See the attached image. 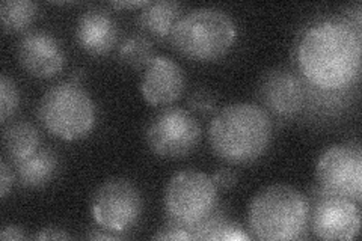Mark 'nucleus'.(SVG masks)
Masks as SVG:
<instances>
[{
	"label": "nucleus",
	"instance_id": "dca6fc26",
	"mask_svg": "<svg viewBox=\"0 0 362 241\" xmlns=\"http://www.w3.org/2000/svg\"><path fill=\"white\" fill-rule=\"evenodd\" d=\"M181 14L177 2H150L139 14L141 28L156 38L171 37V32Z\"/></svg>",
	"mask_w": 362,
	"mask_h": 241
},
{
	"label": "nucleus",
	"instance_id": "412c9836",
	"mask_svg": "<svg viewBox=\"0 0 362 241\" xmlns=\"http://www.w3.org/2000/svg\"><path fill=\"white\" fill-rule=\"evenodd\" d=\"M20 102V94L17 85L13 78H9L6 74L0 77V119L6 122L9 117L17 110Z\"/></svg>",
	"mask_w": 362,
	"mask_h": 241
},
{
	"label": "nucleus",
	"instance_id": "aec40b11",
	"mask_svg": "<svg viewBox=\"0 0 362 241\" xmlns=\"http://www.w3.org/2000/svg\"><path fill=\"white\" fill-rule=\"evenodd\" d=\"M119 59L133 68L146 66L154 57L153 44L145 35H130L119 45Z\"/></svg>",
	"mask_w": 362,
	"mask_h": 241
},
{
	"label": "nucleus",
	"instance_id": "c85d7f7f",
	"mask_svg": "<svg viewBox=\"0 0 362 241\" xmlns=\"http://www.w3.org/2000/svg\"><path fill=\"white\" fill-rule=\"evenodd\" d=\"M86 238H89V240H115V238H122V235H110V234L93 233V234H88Z\"/></svg>",
	"mask_w": 362,
	"mask_h": 241
},
{
	"label": "nucleus",
	"instance_id": "cd10ccee",
	"mask_svg": "<svg viewBox=\"0 0 362 241\" xmlns=\"http://www.w3.org/2000/svg\"><path fill=\"white\" fill-rule=\"evenodd\" d=\"M150 2L148 0H142V2H112L110 5L113 8H121V9H134V8H145Z\"/></svg>",
	"mask_w": 362,
	"mask_h": 241
},
{
	"label": "nucleus",
	"instance_id": "f8f14e48",
	"mask_svg": "<svg viewBox=\"0 0 362 241\" xmlns=\"http://www.w3.org/2000/svg\"><path fill=\"white\" fill-rule=\"evenodd\" d=\"M23 70L40 78L53 77L65 65V53L59 41L45 30H32L23 35L17 45Z\"/></svg>",
	"mask_w": 362,
	"mask_h": 241
},
{
	"label": "nucleus",
	"instance_id": "0eeeda50",
	"mask_svg": "<svg viewBox=\"0 0 362 241\" xmlns=\"http://www.w3.org/2000/svg\"><path fill=\"white\" fill-rule=\"evenodd\" d=\"M142 205L141 192L132 181L110 178L94 192L90 214L105 231L122 234L139 222Z\"/></svg>",
	"mask_w": 362,
	"mask_h": 241
},
{
	"label": "nucleus",
	"instance_id": "f3484780",
	"mask_svg": "<svg viewBox=\"0 0 362 241\" xmlns=\"http://www.w3.org/2000/svg\"><path fill=\"white\" fill-rule=\"evenodd\" d=\"M4 146L8 157L17 165L30 157L40 146V133L28 121L8 125L4 131Z\"/></svg>",
	"mask_w": 362,
	"mask_h": 241
},
{
	"label": "nucleus",
	"instance_id": "ddd939ff",
	"mask_svg": "<svg viewBox=\"0 0 362 241\" xmlns=\"http://www.w3.org/2000/svg\"><path fill=\"white\" fill-rule=\"evenodd\" d=\"M186 88V74L175 61L168 56H154L144 68L141 93L151 106H168L178 100Z\"/></svg>",
	"mask_w": 362,
	"mask_h": 241
},
{
	"label": "nucleus",
	"instance_id": "423d86ee",
	"mask_svg": "<svg viewBox=\"0 0 362 241\" xmlns=\"http://www.w3.org/2000/svg\"><path fill=\"white\" fill-rule=\"evenodd\" d=\"M163 204L168 222L192 233L198 223L216 211L218 186L204 172L181 170L168 181Z\"/></svg>",
	"mask_w": 362,
	"mask_h": 241
},
{
	"label": "nucleus",
	"instance_id": "20e7f679",
	"mask_svg": "<svg viewBox=\"0 0 362 241\" xmlns=\"http://www.w3.org/2000/svg\"><path fill=\"white\" fill-rule=\"evenodd\" d=\"M169 38L174 49L189 59L210 62L233 49L237 28L222 9L197 8L178 18Z\"/></svg>",
	"mask_w": 362,
	"mask_h": 241
},
{
	"label": "nucleus",
	"instance_id": "bb28decb",
	"mask_svg": "<svg viewBox=\"0 0 362 241\" xmlns=\"http://www.w3.org/2000/svg\"><path fill=\"white\" fill-rule=\"evenodd\" d=\"M0 238L8 240V241H17V240H25L26 235L20 226L6 225L2 228V231H0Z\"/></svg>",
	"mask_w": 362,
	"mask_h": 241
},
{
	"label": "nucleus",
	"instance_id": "5701e85b",
	"mask_svg": "<svg viewBox=\"0 0 362 241\" xmlns=\"http://www.w3.org/2000/svg\"><path fill=\"white\" fill-rule=\"evenodd\" d=\"M154 240H194V235L189 231V229L183 228V226H178L174 223H169L160 229V233H157L154 237Z\"/></svg>",
	"mask_w": 362,
	"mask_h": 241
},
{
	"label": "nucleus",
	"instance_id": "39448f33",
	"mask_svg": "<svg viewBox=\"0 0 362 241\" xmlns=\"http://www.w3.org/2000/svg\"><path fill=\"white\" fill-rule=\"evenodd\" d=\"M44 129L62 141H78L93 131L95 105L86 90L74 82L52 86L38 105Z\"/></svg>",
	"mask_w": 362,
	"mask_h": 241
},
{
	"label": "nucleus",
	"instance_id": "6ab92c4d",
	"mask_svg": "<svg viewBox=\"0 0 362 241\" xmlns=\"http://www.w3.org/2000/svg\"><path fill=\"white\" fill-rule=\"evenodd\" d=\"M37 14L38 6L29 0H5L0 6L2 28L11 33L28 29Z\"/></svg>",
	"mask_w": 362,
	"mask_h": 241
},
{
	"label": "nucleus",
	"instance_id": "4be33fe9",
	"mask_svg": "<svg viewBox=\"0 0 362 241\" xmlns=\"http://www.w3.org/2000/svg\"><path fill=\"white\" fill-rule=\"evenodd\" d=\"M216 97L209 89H204L199 88L194 93L190 94L189 97V106L192 109H195L198 112H204V113H209L211 112L214 107H216Z\"/></svg>",
	"mask_w": 362,
	"mask_h": 241
},
{
	"label": "nucleus",
	"instance_id": "6e6552de",
	"mask_svg": "<svg viewBox=\"0 0 362 241\" xmlns=\"http://www.w3.org/2000/svg\"><path fill=\"white\" fill-rule=\"evenodd\" d=\"M151 151L162 158H183L198 146L201 125L189 110L168 107L151 118L145 130Z\"/></svg>",
	"mask_w": 362,
	"mask_h": 241
},
{
	"label": "nucleus",
	"instance_id": "a211bd4d",
	"mask_svg": "<svg viewBox=\"0 0 362 241\" xmlns=\"http://www.w3.org/2000/svg\"><path fill=\"white\" fill-rule=\"evenodd\" d=\"M194 240H214V241H247L251 240L243 229L230 222L218 210L206 217L201 223L192 229Z\"/></svg>",
	"mask_w": 362,
	"mask_h": 241
},
{
	"label": "nucleus",
	"instance_id": "7ed1b4c3",
	"mask_svg": "<svg viewBox=\"0 0 362 241\" xmlns=\"http://www.w3.org/2000/svg\"><path fill=\"white\" fill-rule=\"evenodd\" d=\"M308 221V199L287 184L262 189L247 208L249 228L255 238L264 241L298 240L307 229Z\"/></svg>",
	"mask_w": 362,
	"mask_h": 241
},
{
	"label": "nucleus",
	"instance_id": "2eb2a0df",
	"mask_svg": "<svg viewBox=\"0 0 362 241\" xmlns=\"http://www.w3.org/2000/svg\"><path fill=\"white\" fill-rule=\"evenodd\" d=\"M58 155L52 149L38 148L35 153L17 163V177L20 186L38 189L53 180L58 172Z\"/></svg>",
	"mask_w": 362,
	"mask_h": 241
},
{
	"label": "nucleus",
	"instance_id": "f257e3e1",
	"mask_svg": "<svg viewBox=\"0 0 362 241\" xmlns=\"http://www.w3.org/2000/svg\"><path fill=\"white\" fill-rule=\"evenodd\" d=\"M361 49V30L346 20L315 23L298 44L299 71L314 89L343 93L359 77Z\"/></svg>",
	"mask_w": 362,
	"mask_h": 241
},
{
	"label": "nucleus",
	"instance_id": "9d476101",
	"mask_svg": "<svg viewBox=\"0 0 362 241\" xmlns=\"http://www.w3.org/2000/svg\"><path fill=\"white\" fill-rule=\"evenodd\" d=\"M311 229L322 240H354L361 228V211L355 201L326 193L310 206Z\"/></svg>",
	"mask_w": 362,
	"mask_h": 241
},
{
	"label": "nucleus",
	"instance_id": "a878e982",
	"mask_svg": "<svg viewBox=\"0 0 362 241\" xmlns=\"http://www.w3.org/2000/svg\"><path fill=\"white\" fill-rule=\"evenodd\" d=\"M33 238L35 240H68L70 235H68L61 228H45Z\"/></svg>",
	"mask_w": 362,
	"mask_h": 241
},
{
	"label": "nucleus",
	"instance_id": "4468645a",
	"mask_svg": "<svg viewBox=\"0 0 362 241\" xmlns=\"http://www.w3.org/2000/svg\"><path fill=\"white\" fill-rule=\"evenodd\" d=\"M118 38V29L113 18L101 9H89L77 20L76 40L89 54L109 53Z\"/></svg>",
	"mask_w": 362,
	"mask_h": 241
},
{
	"label": "nucleus",
	"instance_id": "f03ea898",
	"mask_svg": "<svg viewBox=\"0 0 362 241\" xmlns=\"http://www.w3.org/2000/svg\"><path fill=\"white\" fill-rule=\"evenodd\" d=\"M274 127L266 110L251 102L225 106L210 122L209 141L213 153L230 165H247L270 146Z\"/></svg>",
	"mask_w": 362,
	"mask_h": 241
},
{
	"label": "nucleus",
	"instance_id": "b1692460",
	"mask_svg": "<svg viewBox=\"0 0 362 241\" xmlns=\"http://www.w3.org/2000/svg\"><path fill=\"white\" fill-rule=\"evenodd\" d=\"M13 182H14V175L13 172L9 169V165L2 160V163H0V198L5 199L11 187H13Z\"/></svg>",
	"mask_w": 362,
	"mask_h": 241
},
{
	"label": "nucleus",
	"instance_id": "9b49d317",
	"mask_svg": "<svg viewBox=\"0 0 362 241\" xmlns=\"http://www.w3.org/2000/svg\"><path fill=\"white\" fill-rule=\"evenodd\" d=\"M258 98L275 117L293 118L303 109L307 89L296 73L287 68H275L263 76L258 86Z\"/></svg>",
	"mask_w": 362,
	"mask_h": 241
},
{
	"label": "nucleus",
	"instance_id": "1a4fd4ad",
	"mask_svg": "<svg viewBox=\"0 0 362 241\" xmlns=\"http://www.w3.org/2000/svg\"><path fill=\"white\" fill-rule=\"evenodd\" d=\"M319 186L329 194L362 199V151L358 143L334 145L325 149L315 166Z\"/></svg>",
	"mask_w": 362,
	"mask_h": 241
},
{
	"label": "nucleus",
	"instance_id": "393cba45",
	"mask_svg": "<svg viewBox=\"0 0 362 241\" xmlns=\"http://www.w3.org/2000/svg\"><path fill=\"white\" fill-rule=\"evenodd\" d=\"M213 181L214 184L218 186V189H231L235 182H237V175L231 169H219L213 174Z\"/></svg>",
	"mask_w": 362,
	"mask_h": 241
}]
</instances>
